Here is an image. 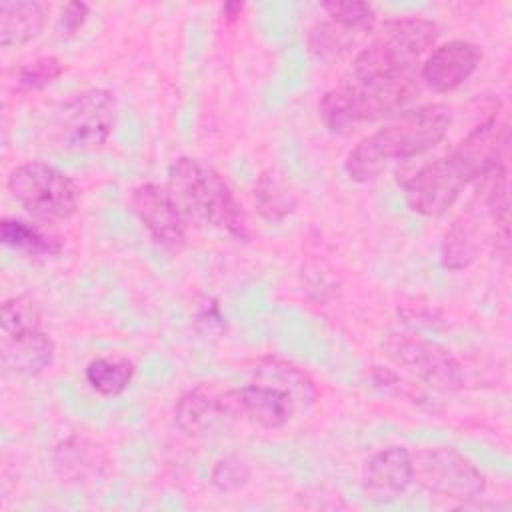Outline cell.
I'll list each match as a JSON object with an SVG mask.
<instances>
[{
	"instance_id": "cell-21",
	"label": "cell",
	"mask_w": 512,
	"mask_h": 512,
	"mask_svg": "<svg viewBox=\"0 0 512 512\" xmlns=\"http://www.w3.org/2000/svg\"><path fill=\"white\" fill-rule=\"evenodd\" d=\"M362 38H364L362 32L328 18V20L316 22L308 30V48L318 60L334 62L346 56Z\"/></svg>"
},
{
	"instance_id": "cell-24",
	"label": "cell",
	"mask_w": 512,
	"mask_h": 512,
	"mask_svg": "<svg viewBox=\"0 0 512 512\" xmlns=\"http://www.w3.org/2000/svg\"><path fill=\"white\" fill-rule=\"evenodd\" d=\"M54 466L62 476L70 480H80L96 472L98 456L94 446L86 438L72 436L58 444L54 452Z\"/></svg>"
},
{
	"instance_id": "cell-11",
	"label": "cell",
	"mask_w": 512,
	"mask_h": 512,
	"mask_svg": "<svg viewBox=\"0 0 512 512\" xmlns=\"http://www.w3.org/2000/svg\"><path fill=\"white\" fill-rule=\"evenodd\" d=\"M130 202L134 214L158 244L174 250L186 242V216L168 188L154 182L138 184Z\"/></svg>"
},
{
	"instance_id": "cell-30",
	"label": "cell",
	"mask_w": 512,
	"mask_h": 512,
	"mask_svg": "<svg viewBox=\"0 0 512 512\" xmlns=\"http://www.w3.org/2000/svg\"><path fill=\"white\" fill-rule=\"evenodd\" d=\"M196 322L208 326V330H210L212 326L222 328V314H220L218 304H216L214 300H206V302L200 306L198 314H196Z\"/></svg>"
},
{
	"instance_id": "cell-1",
	"label": "cell",
	"mask_w": 512,
	"mask_h": 512,
	"mask_svg": "<svg viewBox=\"0 0 512 512\" xmlns=\"http://www.w3.org/2000/svg\"><path fill=\"white\" fill-rule=\"evenodd\" d=\"M452 124V112L442 104H428L400 114L384 128L364 136L346 156L344 168L350 180L370 182L394 160L424 154L444 140Z\"/></svg>"
},
{
	"instance_id": "cell-12",
	"label": "cell",
	"mask_w": 512,
	"mask_h": 512,
	"mask_svg": "<svg viewBox=\"0 0 512 512\" xmlns=\"http://www.w3.org/2000/svg\"><path fill=\"white\" fill-rule=\"evenodd\" d=\"M462 188L466 186L442 156L428 162L408 178L404 184V198L416 214L440 216L456 204Z\"/></svg>"
},
{
	"instance_id": "cell-23",
	"label": "cell",
	"mask_w": 512,
	"mask_h": 512,
	"mask_svg": "<svg viewBox=\"0 0 512 512\" xmlns=\"http://www.w3.org/2000/svg\"><path fill=\"white\" fill-rule=\"evenodd\" d=\"M254 198L258 212L268 220H284L296 206L294 194L274 170H266L258 176Z\"/></svg>"
},
{
	"instance_id": "cell-29",
	"label": "cell",
	"mask_w": 512,
	"mask_h": 512,
	"mask_svg": "<svg viewBox=\"0 0 512 512\" xmlns=\"http://www.w3.org/2000/svg\"><path fill=\"white\" fill-rule=\"evenodd\" d=\"M90 14V6L86 2H68L62 6L58 22H56V32L60 38H70L74 36L86 22Z\"/></svg>"
},
{
	"instance_id": "cell-19",
	"label": "cell",
	"mask_w": 512,
	"mask_h": 512,
	"mask_svg": "<svg viewBox=\"0 0 512 512\" xmlns=\"http://www.w3.org/2000/svg\"><path fill=\"white\" fill-rule=\"evenodd\" d=\"M252 374H254V382L268 384L288 392L294 398L298 408L312 404L316 398V388L312 378L300 366L288 360H282L276 356L260 358L252 368Z\"/></svg>"
},
{
	"instance_id": "cell-8",
	"label": "cell",
	"mask_w": 512,
	"mask_h": 512,
	"mask_svg": "<svg viewBox=\"0 0 512 512\" xmlns=\"http://www.w3.org/2000/svg\"><path fill=\"white\" fill-rule=\"evenodd\" d=\"M384 348L394 362L438 390H456L464 382L460 362L436 342L410 334H392Z\"/></svg>"
},
{
	"instance_id": "cell-3",
	"label": "cell",
	"mask_w": 512,
	"mask_h": 512,
	"mask_svg": "<svg viewBox=\"0 0 512 512\" xmlns=\"http://www.w3.org/2000/svg\"><path fill=\"white\" fill-rule=\"evenodd\" d=\"M416 74L400 78L346 76L320 100V118L330 132L346 134L352 128L390 116L404 108L418 92Z\"/></svg>"
},
{
	"instance_id": "cell-17",
	"label": "cell",
	"mask_w": 512,
	"mask_h": 512,
	"mask_svg": "<svg viewBox=\"0 0 512 512\" xmlns=\"http://www.w3.org/2000/svg\"><path fill=\"white\" fill-rule=\"evenodd\" d=\"M48 6L34 0H4L0 4V44L4 48L34 40L44 28Z\"/></svg>"
},
{
	"instance_id": "cell-20",
	"label": "cell",
	"mask_w": 512,
	"mask_h": 512,
	"mask_svg": "<svg viewBox=\"0 0 512 512\" xmlns=\"http://www.w3.org/2000/svg\"><path fill=\"white\" fill-rule=\"evenodd\" d=\"M0 240L6 248L28 258H54L62 252V244L54 234L20 218H2Z\"/></svg>"
},
{
	"instance_id": "cell-9",
	"label": "cell",
	"mask_w": 512,
	"mask_h": 512,
	"mask_svg": "<svg viewBox=\"0 0 512 512\" xmlns=\"http://www.w3.org/2000/svg\"><path fill=\"white\" fill-rule=\"evenodd\" d=\"M508 144V126L492 112L484 122L474 126L444 158L452 172L468 186L472 180L484 178L502 162Z\"/></svg>"
},
{
	"instance_id": "cell-26",
	"label": "cell",
	"mask_w": 512,
	"mask_h": 512,
	"mask_svg": "<svg viewBox=\"0 0 512 512\" xmlns=\"http://www.w3.org/2000/svg\"><path fill=\"white\" fill-rule=\"evenodd\" d=\"M64 72L62 62L56 56H40L24 66H20L14 74V90L16 92H32L50 86Z\"/></svg>"
},
{
	"instance_id": "cell-7",
	"label": "cell",
	"mask_w": 512,
	"mask_h": 512,
	"mask_svg": "<svg viewBox=\"0 0 512 512\" xmlns=\"http://www.w3.org/2000/svg\"><path fill=\"white\" fill-rule=\"evenodd\" d=\"M412 462L414 480L434 494L466 502L478 498L486 488L482 472L450 446L420 450Z\"/></svg>"
},
{
	"instance_id": "cell-18",
	"label": "cell",
	"mask_w": 512,
	"mask_h": 512,
	"mask_svg": "<svg viewBox=\"0 0 512 512\" xmlns=\"http://www.w3.org/2000/svg\"><path fill=\"white\" fill-rule=\"evenodd\" d=\"M224 418H228V414L220 394H214L206 386H196L184 392L174 406V420L186 434H202Z\"/></svg>"
},
{
	"instance_id": "cell-4",
	"label": "cell",
	"mask_w": 512,
	"mask_h": 512,
	"mask_svg": "<svg viewBox=\"0 0 512 512\" xmlns=\"http://www.w3.org/2000/svg\"><path fill=\"white\" fill-rule=\"evenodd\" d=\"M438 26L426 18H398L386 22L372 42L358 52L350 74L354 78H400L414 74V66L436 44Z\"/></svg>"
},
{
	"instance_id": "cell-25",
	"label": "cell",
	"mask_w": 512,
	"mask_h": 512,
	"mask_svg": "<svg viewBox=\"0 0 512 512\" xmlns=\"http://www.w3.org/2000/svg\"><path fill=\"white\" fill-rule=\"evenodd\" d=\"M42 328V312L36 300L26 294L4 300L0 310V332L2 336H16L30 330Z\"/></svg>"
},
{
	"instance_id": "cell-22",
	"label": "cell",
	"mask_w": 512,
	"mask_h": 512,
	"mask_svg": "<svg viewBox=\"0 0 512 512\" xmlns=\"http://www.w3.org/2000/svg\"><path fill=\"white\" fill-rule=\"evenodd\" d=\"M134 376V364L126 358H94L84 368V378L102 396L122 394Z\"/></svg>"
},
{
	"instance_id": "cell-31",
	"label": "cell",
	"mask_w": 512,
	"mask_h": 512,
	"mask_svg": "<svg viewBox=\"0 0 512 512\" xmlns=\"http://www.w3.org/2000/svg\"><path fill=\"white\" fill-rule=\"evenodd\" d=\"M242 10H244L242 2H226L222 6V16L226 22H236L242 16Z\"/></svg>"
},
{
	"instance_id": "cell-28",
	"label": "cell",
	"mask_w": 512,
	"mask_h": 512,
	"mask_svg": "<svg viewBox=\"0 0 512 512\" xmlns=\"http://www.w3.org/2000/svg\"><path fill=\"white\" fill-rule=\"evenodd\" d=\"M210 480L222 492L240 490L250 480V466L238 456H224L214 462Z\"/></svg>"
},
{
	"instance_id": "cell-2",
	"label": "cell",
	"mask_w": 512,
	"mask_h": 512,
	"mask_svg": "<svg viewBox=\"0 0 512 512\" xmlns=\"http://www.w3.org/2000/svg\"><path fill=\"white\" fill-rule=\"evenodd\" d=\"M184 216L224 230L236 240L250 238L242 202L234 196L220 172L192 156H180L168 170L166 186Z\"/></svg>"
},
{
	"instance_id": "cell-15",
	"label": "cell",
	"mask_w": 512,
	"mask_h": 512,
	"mask_svg": "<svg viewBox=\"0 0 512 512\" xmlns=\"http://www.w3.org/2000/svg\"><path fill=\"white\" fill-rule=\"evenodd\" d=\"M54 340L40 328L16 336H2V366L18 376H36L54 360Z\"/></svg>"
},
{
	"instance_id": "cell-27",
	"label": "cell",
	"mask_w": 512,
	"mask_h": 512,
	"mask_svg": "<svg viewBox=\"0 0 512 512\" xmlns=\"http://www.w3.org/2000/svg\"><path fill=\"white\" fill-rule=\"evenodd\" d=\"M322 8L328 14V18H332L336 22H342V24L362 32L364 36L370 34L374 24H376V10L368 2L332 0V2H324Z\"/></svg>"
},
{
	"instance_id": "cell-10",
	"label": "cell",
	"mask_w": 512,
	"mask_h": 512,
	"mask_svg": "<svg viewBox=\"0 0 512 512\" xmlns=\"http://www.w3.org/2000/svg\"><path fill=\"white\" fill-rule=\"evenodd\" d=\"M220 398L228 418H244L266 430L286 426L298 410L288 392L260 382L226 390Z\"/></svg>"
},
{
	"instance_id": "cell-5",
	"label": "cell",
	"mask_w": 512,
	"mask_h": 512,
	"mask_svg": "<svg viewBox=\"0 0 512 512\" xmlns=\"http://www.w3.org/2000/svg\"><path fill=\"white\" fill-rule=\"evenodd\" d=\"M6 188L28 214L46 222L70 218L80 200V190L66 172L38 160L12 168Z\"/></svg>"
},
{
	"instance_id": "cell-14",
	"label": "cell",
	"mask_w": 512,
	"mask_h": 512,
	"mask_svg": "<svg viewBox=\"0 0 512 512\" xmlns=\"http://www.w3.org/2000/svg\"><path fill=\"white\" fill-rule=\"evenodd\" d=\"M412 482L414 462L404 446L382 448L364 466V490L376 502L396 500Z\"/></svg>"
},
{
	"instance_id": "cell-16",
	"label": "cell",
	"mask_w": 512,
	"mask_h": 512,
	"mask_svg": "<svg viewBox=\"0 0 512 512\" xmlns=\"http://www.w3.org/2000/svg\"><path fill=\"white\" fill-rule=\"evenodd\" d=\"M482 246L484 226L480 224V214L470 208L446 230L442 240V262L450 270H464L480 256Z\"/></svg>"
},
{
	"instance_id": "cell-13",
	"label": "cell",
	"mask_w": 512,
	"mask_h": 512,
	"mask_svg": "<svg viewBox=\"0 0 512 512\" xmlns=\"http://www.w3.org/2000/svg\"><path fill=\"white\" fill-rule=\"evenodd\" d=\"M482 52L468 40H450L436 46L420 66V80L438 94L454 92L478 70Z\"/></svg>"
},
{
	"instance_id": "cell-6",
	"label": "cell",
	"mask_w": 512,
	"mask_h": 512,
	"mask_svg": "<svg viewBox=\"0 0 512 512\" xmlns=\"http://www.w3.org/2000/svg\"><path fill=\"white\" fill-rule=\"evenodd\" d=\"M116 116L118 106L114 94L104 88H90L60 108L56 128L66 148L94 150L110 138Z\"/></svg>"
}]
</instances>
